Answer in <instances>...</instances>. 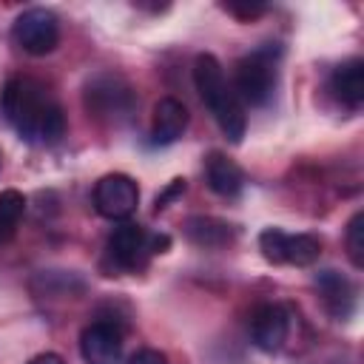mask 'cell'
Listing matches in <instances>:
<instances>
[{
    "label": "cell",
    "mask_w": 364,
    "mask_h": 364,
    "mask_svg": "<svg viewBox=\"0 0 364 364\" xmlns=\"http://www.w3.org/2000/svg\"><path fill=\"white\" fill-rule=\"evenodd\" d=\"M11 40L20 51L31 57L51 54L60 43V20L51 9H43V6L26 9L11 26Z\"/></svg>",
    "instance_id": "5b68a950"
},
{
    "label": "cell",
    "mask_w": 364,
    "mask_h": 364,
    "mask_svg": "<svg viewBox=\"0 0 364 364\" xmlns=\"http://www.w3.org/2000/svg\"><path fill=\"white\" fill-rule=\"evenodd\" d=\"M344 247L353 267H364V210H355L344 230Z\"/></svg>",
    "instance_id": "e0dca14e"
},
{
    "label": "cell",
    "mask_w": 364,
    "mask_h": 364,
    "mask_svg": "<svg viewBox=\"0 0 364 364\" xmlns=\"http://www.w3.org/2000/svg\"><path fill=\"white\" fill-rule=\"evenodd\" d=\"M80 355L85 364H119L122 330L114 321H91L80 333Z\"/></svg>",
    "instance_id": "9c48e42d"
},
{
    "label": "cell",
    "mask_w": 364,
    "mask_h": 364,
    "mask_svg": "<svg viewBox=\"0 0 364 364\" xmlns=\"http://www.w3.org/2000/svg\"><path fill=\"white\" fill-rule=\"evenodd\" d=\"M182 191H185V179H173V185H171L162 196H156V208H154V210L159 213V210L168 205V199H173V196H176V193H182Z\"/></svg>",
    "instance_id": "ffe728a7"
},
{
    "label": "cell",
    "mask_w": 364,
    "mask_h": 364,
    "mask_svg": "<svg viewBox=\"0 0 364 364\" xmlns=\"http://www.w3.org/2000/svg\"><path fill=\"white\" fill-rule=\"evenodd\" d=\"M128 364H171L159 350H136L131 358H128Z\"/></svg>",
    "instance_id": "d6986e66"
},
{
    "label": "cell",
    "mask_w": 364,
    "mask_h": 364,
    "mask_svg": "<svg viewBox=\"0 0 364 364\" xmlns=\"http://www.w3.org/2000/svg\"><path fill=\"white\" fill-rule=\"evenodd\" d=\"M26 213V196L14 188L9 191H0V242L11 239L20 216Z\"/></svg>",
    "instance_id": "2e32d148"
},
{
    "label": "cell",
    "mask_w": 364,
    "mask_h": 364,
    "mask_svg": "<svg viewBox=\"0 0 364 364\" xmlns=\"http://www.w3.org/2000/svg\"><path fill=\"white\" fill-rule=\"evenodd\" d=\"M139 205V188L128 173H105L94 185V208L105 219H128Z\"/></svg>",
    "instance_id": "ba28073f"
},
{
    "label": "cell",
    "mask_w": 364,
    "mask_h": 364,
    "mask_svg": "<svg viewBox=\"0 0 364 364\" xmlns=\"http://www.w3.org/2000/svg\"><path fill=\"white\" fill-rule=\"evenodd\" d=\"M185 128H188V108L176 97H162L154 105L151 142L154 145H171L185 134Z\"/></svg>",
    "instance_id": "8fae6325"
},
{
    "label": "cell",
    "mask_w": 364,
    "mask_h": 364,
    "mask_svg": "<svg viewBox=\"0 0 364 364\" xmlns=\"http://www.w3.org/2000/svg\"><path fill=\"white\" fill-rule=\"evenodd\" d=\"M205 179H208V188L213 193H219V196H236L242 191V185H245L242 168L233 159H228L225 154H219V151L208 154V159H205Z\"/></svg>",
    "instance_id": "5bb4252c"
},
{
    "label": "cell",
    "mask_w": 364,
    "mask_h": 364,
    "mask_svg": "<svg viewBox=\"0 0 364 364\" xmlns=\"http://www.w3.org/2000/svg\"><path fill=\"white\" fill-rule=\"evenodd\" d=\"M330 91L341 105L361 108V102H364V63L358 57L338 63L330 74Z\"/></svg>",
    "instance_id": "7c38bea8"
},
{
    "label": "cell",
    "mask_w": 364,
    "mask_h": 364,
    "mask_svg": "<svg viewBox=\"0 0 364 364\" xmlns=\"http://www.w3.org/2000/svg\"><path fill=\"white\" fill-rule=\"evenodd\" d=\"M85 105L97 117H128L134 108V91L117 74H97L85 85Z\"/></svg>",
    "instance_id": "52a82bcc"
},
{
    "label": "cell",
    "mask_w": 364,
    "mask_h": 364,
    "mask_svg": "<svg viewBox=\"0 0 364 364\" xmlns=\"http://www.w3.org/2000/svg\"><path fill=\"white\" fill-rule=\"evenodd\" d=\"M276 60L279 48H256L253 54L242 57L233 71V91L247 105H264L276 88Z\"/></svg>",
    "instance_id": "3957f363"
},
{
    "label": "cell",
    "mask_w": 364,
    "mask_h": 364,
    "mask_svg": "<svg viewBox=\"0 0 364 364\" xmlns=\"http://www.w3.org/2000/svg\"><path fill=\"white\" fill-rule=\"evenodd\" d=\"M287 333H290V316L282 304H259L250 316V338L259 350L264 353H276L284 347L287 341Z\"/></svg>",
    "instance_id": "30bf717a"
},
{
    "label": "cell",
    "mask_w": 364,
    "mask_h": 364,
    "mask_svg": "<svg viewBox=\"0 0 364 364\" xmlns=\"http://www.w3.org/2000/svg\"><path fill=\"white\" fill-rule=\"evenodd\" d=\"M316 287L324 299V307L336 316V318H347L353 313V304H355V290L350 284L347 276L336 273V270H324L316 276Z\"/></svg>",
    "instance_id": "4fadbf2b"
},
{
    "label": "cell",
    "mask_w": 364,
    "mask_h": 364,
    "mask_svg": "<svg viewBox=\"0 0 364 364\" xmlns=\"http://www.w3.org/2000/svg\"><path fill=\"white\" fill-rule=\"evenodd\" d=\"M225 9H228L230 14H236V17H242V20H250V17H256V14L264 11L262 3H228Z\"/></svg>",
    "instance_id": "ac0fdd59"
},
{
    "label": "cell",
    "mask_w": 364,
    "mask_h": 364,
    "mask_svg": "<svg viewBox=\"0 0 364 364\" xmlns=\"http://www.w3.org/2000/svg\"><path fill=\"white\" fill-rule=\"evenodd\" d=\"M193 85L199 91V100L205 102V108L213 114L216 125L222 128V134L230 142H242L245 128H247L245 105L236 97L233 85L225 80V71L213 54H199L193 60Z\"/></svg>",
    "instance_id": "7a4b0ae2"
},
{
    "label": "cell",
    "mask_w": 364,
    "mask_h": 364,
    "mask_svg": "<svg viewBox=\"0 0 364 364\" xmlns=\"http://www.w3.org/2000/svg\"><path fill=\"white\" fill-rule=\"evenodd\" d=\"M28 364H65L57 353H40V355H34Z\"/></svg>",
    "instance_id": "44dd1931"
},
{
    "label": "cell",
    "mask_w": 364,
    "mask_h": 364,
    "mask_svg": "<svg viewBox=\"0 0 364 364\" xmlns=\"http://www.w3.org/2000/svg\"><path fill=\"white\" fill-rule=\"evenodd\" d=\"M259 250L273 264L307 267L321 256V239L313 233H284L279 228H267L259 236Z\"/></svg>",
    "instance_id": "8992f818"
},
{
    "label": "cell",
    "mask_w": 364,
    "mask_h": 364,
    "mask_svg": "<svg viewBox=\"0 0 364 364\" xmlns=\"http://www.w3.org/2000/svg\"><path fill=\"white\" fill-rule=\"evenodd\" d=\"M0 111L14 134L31 145H51L65 134V114L46 82L17 74L0 91Z\"/></svg>",
    "instance_id": "6da1fadb"
},
{
    "label": "cell",
    "mask_w": 364,
    "mask_h": 364,
    "mask_svg": "<svg viewBox=\"0 0 364 364\" xmlns=\"http://www.w3.org/2000/svg\"><path fill=\"white\" fill-rule=\"evenodd\" d=\"M182 230L196 247H225L233 242V228L216 216H188Z\"/></svg>",
    "instance_id": "9a60e30c"
},
{
    "label": "cell",
    "mask_w": 364,
    "mask_h": 364,
    "mask_svg": "<svg viewBox=\"0 0 364 364\" xmlns=\"http://www.w3.org/2000/svg\"><path fill=\"white\" fill-rule=\"evenodd\" d=\"M168 247V236H151L136 222H122L108 236V259L122 270H136L145 264L151 253H162Z\"/></svg>",
    "instance_id": "277c9868"
}]
</instances>
